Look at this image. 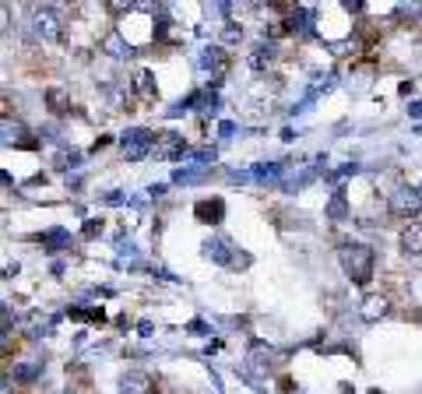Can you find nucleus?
Masks as SVG:
<instances>
[{
	"mask_svg": "<svg viewBox=\"0 0 422 394\" xmlns=\"http://www.w3.org/2000/svg\"><path fill=\"white\" fill-rule=\"evenodd\" d=\"M341 261H345V268L352 271V278H355V282H370L373 254H370L366 247H348V250L341 254Z\"/></svg>",
	"mask_w": 422,
	"mask_h": 394,
	"instance_id": "nucleus-1",
	"label": "nucleus"
},
{
	"mask_svg": "<svg viewBox=\"0 0 422 394\" xmlns=\"http://www.w3.org/2000/svg\"><path fill=\"white\" fill-rule=\"evenodd\" d=\"M391 208H394V215H416L419 211V197L412 191H398L394 201H391Z\"/></svg>",
	"mask_w": 422,
	"mask_h": 394,
	"instance_id": "nucleus-2",
	"label": "nucleus"
},
{
	"mask_svg": "<svg viewBox=\"0 0 422 394\" xmlns=\"http://www.w3.org/2000/svg\"><path fill=\"white\" fill-rule=\"evenodd\" d=\"M401 243H405V250L422 254V225H409V229H405V236H401Z\"/></svg>",
	"mask_w": 422,
	"mask_h": 394,
	"instance_id": "nucleus-3",
	"label": "nucleus"
},
{
	"mask_svg": "<svg viewBox=\"0 0 422 394\" xmlns=\"http://www.w3.org/2000/svg\"><path fill=\"white\" fill-rule=\"evenodd\" d=\"M363 313H366L370 320H373V317H384V313H387V299H384V296H370Z\"/></svg>",
	"mask_w": 422,
	"mask_h": 394,
	"instance_id": "nucleus-4",
	"label": "nucleus"
},
{
	"mask_svg": "<svg viewBox=\"0 0 422 394\" xmlns=\"http://www.w3.org/2000/svg\"><path fill=\"white\" fill-rule=\"evenodd\" d=\"M123 388H130V394H144L152 388V381L141 377V373H130V377H123Z\"/></svg>",
	"mask_w": 422,
	"mask_h": 394,
	"instance_id": "nucleus-5",
	"label": "nucleus"
},
{
	"mask_svg": "<svg viewBox=\"0 0 422 394\" xmlns=\"http://www.w3.org/2000/svg\"><path fill=\"white\" fill-rule=\"evenodd\" d=\"M144 145H148V134H130V145H127V155H130V159H137V155L144 152Z\"/></svg>",
	"mask_w": 422,
	"mask_h": 394,
	"instance_id": "nucleus-6",
	"label": "nucleus"
},
{
	"mask_svg": "<svg viewBox=\"0 0 422 394\" xmlns=\"http://www.w3.org/2000/svg\"><path fill=\"white\" fill-rule=\"evenodd\" d=\"M39 32H46V35H57L60 28H57V18L46 11V14H39Z\"/></svg>",
	"mask_w": 422,
	"mask_h": 394,
	"instance_id": "nucleus-7",
	"label": "nucleus"
},
{
	"mask_svg": "<svg viewBox=\"0 0 422 394\" xmlns=\"http://www.w3.org/2000/svg\"><path fill=\"white\" fill-rule=\"evenodd\" d=\"M198 215H201V218H208V215H222V204H201Z\"/></svg>",
	"mask_w": 422,
	"mask_h": 394,
	"instance_id": "nucleus-8",
	"label": "nucleus"
}]
</instances>
